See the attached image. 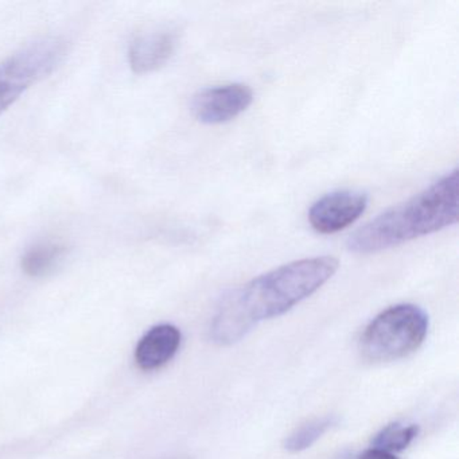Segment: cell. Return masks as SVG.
Returning <instances> with one entry per match:
<instances>
[{"mask_svg":"<svg viewBox=\"0 0 459 459\" xmlns=\"http://www.w3.org/2000/svg\"><path fill=\"white\" fill-rule=\"evenodd\" d=\"M178 37L170 29L149 31L134 39L128 61L135 74H146L162 68L176 52Z\"/></svg>","mask_w":459,"mask_h":459,"instance_id":"52a82bcc","label":"cell"},{"mask_svg":"<svg viewBox=\"0 0 459 459\" xmlns=\"http://www.w3.org/2000/svg\"><path fill=\"white\" fill-rule=\"evenodd\" d=\"M429 332V316L419 306L403 303L378 314L361 337V353L368 361L386 362L413 353Z\"/></svg>","mask_w":459,"mask_h":459,"instance_id":"3957f363","label":"cell"},{"mask_svg":"<svg viewBox=\"0 0 459 459\" xmlns=\"http://www.w3.org/2000/svg\"><path fill=\"white\" fill-rule=\"evenodd\" d=\"M181 340V332L173 325L162 324L152 327L136 345V364L143 370L163 367L176 356Z\"/></svg>","mask_w":459,"mask_h":459,"instance_id":"ba28073f","label":"cell"},{"mask_svg":"<svg viewBox=\"0 0 459 459\" xmlns=\"http://www.w3.org/2000/svg\"><path fill=\"white\" fill-rule=\"evenodd\" d=\"M65 255V247L58 243H41L31 247L23 255L22 270L29 276L39 278L52 273Z\"/></svg>","mask_w":459,"mask_h":459,"instance_id":"9c48e42d","label":"cell"},{"mask_svg":"<svg viewBox=\"0 0 459 459\" xmlns=\"http://www.w3.org/2000/svg\"><path fill=\"white\" fill-rule=\"evenodd\" d=\"M368 206V195L356 190L329 193L313 204L308 222L321 235H333L354 224Z\"/></svg>","mask_w":459,"mask_h":459,"instance_id":"5b68a950","label":"cell"},{"mask_svg":"<svg viewBox=\"0 0 459 459\" xmlns=\"http://www.w3.org/2000/svg\"><path fill=\"white\" fill-rule=\"evenodd\" d=\"M332 256L310 257L281 265L225 295L211 326V338L228 346L246 337L257 324L291 310L313 295L338 270Z\"/></svg>","mask_w":459,"mask_h":459,"instance_id":"6da1fadb","label":"cell"},{"mask_svg":"<svg viewBox=\"0 0 459 459\" xmlns=\"http://www.w3.org/2000/svg\"><path fill=\"white\" fill-rule=\"evenodd\" d=\"M458 221V170L402 205L384 212L349 238L348 248L368 255L431 235Z\"/></svg>","mask_w":459,"mask_h":459,"instance_id":"7a4b0ae2","label":"cell"},{"mask_svg":"<svg viewBox=\"0 0 459 459\" xmlns=\"http://www.w3.org/2000/svg\"><path fill=\"white\" fill-rule=\"evenodd\" d=\"M418 434L419 426L416 424L404 426L402 423H391L376 435L372 442L373 448L391 454L399 453V451L405 450L418 437Z\"/></svg>","mask_w":459,"mask_h":459,"instance_id":"8fae6325","label":"cell"},{"mask_svg":"<svg viewBox=\"0 0 459 459\" xmlns=\"http://www.w3.org/2000/svg\"><path fill=\"white\" fill-rule=\"evenodd\" d=\"M337 423L338 418L335 415L322 416V418L306 421L287 437L284 448L290 453H300V451L307 450L330 429L337 426Z\"/></svg>","mask_w":459,"mask_h":459,"instance_id":"30bf717a","label":"cell"},{"mask_svg":"<svg viewBox=\"0 0 459 459\" xmlns=\"http://www.w3.org/2000/svg\"><path fill=\"white\" fill-rule=\"evenodd\" d=\"M254 92L248 85L227 84L206 88L192 100V112L204 125H222L248 109Z\"/></svg>","mask_w":459,"mask_h":459,"instance_id":"8992f818","label":"cell"},{"mask_svg":"<svg viewBox=\"0 0 459 459\" xmlns=\"http://www.w3.org/2000/svg\"><path fill=\"white\" fill-rule=\"evenodd\" d=\"M359 459H399L394 455V454L386 453V451L378 450V448H370V450L365 451Z\"/></svg>","mask_w":459,"mask_h":459,"instance_id":"7c38bea8","label":"cell"},{"mask_svg":"<svg viewBox=\"0 0 459 459\" xmlns=\"http://www.w3.org/2000/svg\"><path fill=\"white\" fill-rule=\"evenodd\" d=\"M65 56V44L48 39L34 42L0 64V114L31 85L53 72Z\"/></svg>","mask_w":459,"mask_h":459,"instance_id":"277c9868","label":"cell"}]
</instances>
